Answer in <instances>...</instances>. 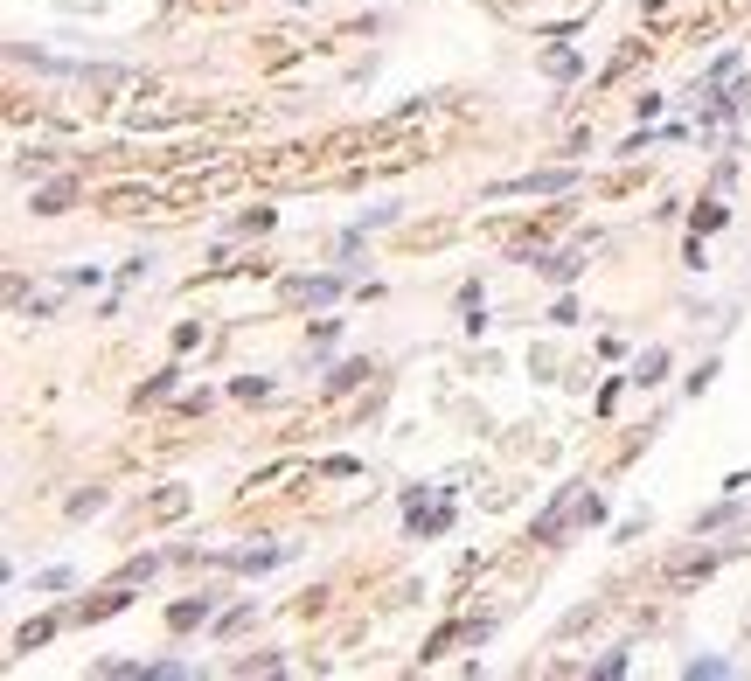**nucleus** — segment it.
I'll return each mask as SVG.
<instances>
[{"mask_svg":"<svg viewBox=\"0 0 751 681\" xmlns=\"http://www.w3.org/2000/svg\"><path fill=\"white\" fill-rule=\"evenodd\" d=\"M279 556H286V549H237V556H230V563H237V570H272V563H279Z\"/></svg>","mask_w":751,"mask_h":681,"instance_id":"obj_6","label":"nucleus"},{"mask_svg":"<svg viewBox=\"0 0 751 681\" xmlns=\"http://www.w3.org/2000/svg\"><path fill=\"white\" fill-rule=\"evenodd\" d=\"M147 515H153V522H181V515H188V487H160Z\"/></svg>","mask_w":751,"mask_h":681,"instance_id":"obj_4","label":"nucleus"},{"mask_svg":"<svg viewBox=\"0 0 751 681\" xmlns=\"http://www.w3.org/2000/svg\"><path fill=\"white\" fill-rule=\"evenodd\" d=\"M578 174L571 167H557V174H522V181H501L494 195H557V188H571Z\"/></svg>","mask_w":751,"mask_h":681,"instance_id":"obj_1","label":"nucleus"},{"mask_svg":"<svg viewBox=\"0 0 751 681\" xmlns=\"http://www.w3.org/2000/svg\"><path fill=\"white\" fill-rule=\"evenodd\" d=\"M710 570H717V549H689V556L668 563V584H696V577H710Z\"/></svg>","mask_w":751,"mask_h":681,"instance_id":"obj_2","label":"nucleus"},{"mask_svg":"<svg viewBox=\"0 0 751 681\" xmlns=\"http://www.w3.org/2000/svg\"><path fill=\"white\" fill-rule=\"evenodd\" d=\"M70 202H77V181H49V188H35L28 209H35V216H63Z\"/></svg>","mask_w":751,"mask_h":681,"instance_id":"obj_3","label":"nucleus"},{"mask_svg":"<svg viewBox=\"0 0 751 681\" xmlns=\"http://www.w3.org/2000/svg\"><path fill=\"white\" fill-rule=\"evenodd\" d=\"M42 640H49V619H35V626H21V633H14V654H28V647H42Z\"/></svg>","mask_w":751,"mask_h":681,"instance_id":"obj_7","label":"nucleus"},{"mask_svg":"<svg viewBox=\"0 0 751 681\" xmlns=\"http://www.w3.org/2000/svg\"><path fill=\"white\" fill-rule=\"evenodd\" d=\"M202 619H209V598H188V605H174V612H167V626H174V633H188V626H202Z\"/></svg>","mask_w":751,"mask_h":681,"instance_id":"obj_5","label":"nucleus"},{"mask_svg":"<svg viewBox=\"0 0 751 681\" xmlns=\"http://www.w3.org/2000/svg\"><path fill=\"white\" fill-rule=\"evenodd\" d=\"M119 605H126V591H105V598L84 605V619H105V612H119Z\"/></svg>","mask_w":751,"mask_h":681,"instance_id":"obj_8","label":"nucleus"}]
</instances>
